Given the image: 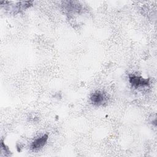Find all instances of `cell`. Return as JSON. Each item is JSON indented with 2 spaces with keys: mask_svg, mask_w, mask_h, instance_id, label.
<instances>
[{
  "mask_svg": "<svg viewBox=\"0 0 157 157\" xmlns=\"http://www.w3.org/2000/svg\"><path fill=\"white\" fill-rule=\"evenodd\" d=\"M107 99V98L105 94L100 91H96L90 97L91 102L96 105H100L105 103Z\"/></svg>",
  "mask_w": 157,
  "mask_h": 157,
  "instance_id": "1",
  "label": "cell"
},
{
  "mask_svg": "<svg viewBox=\"0 0 157 157\" xmlns=\"http://www.w3.org/2000/svg\"><path fill=\"white\" fill-rule=\"evenodd\" d=\"M129 82L131 84L136 87H139L140 86H145L149 85V79H145L141 77L137 76H131L129 77Z\"/></svg>",
  "mask_w": 157,
  "mask_h": 157,
  "instance_id": "2",
  "label": "cell"
},
{
  "mask_svg": "<svg viewBox=\"0 0 157 157\" xmlns=\"http://www.w3.org/2000/svg\"><path fill=\"white\" fill-rule=\"evenodd\" d=\"M48 135L47 134H44L42 137L36 139L31 145V147L33 149H39L42 147H43L45 144H46L47 139H48Z\"/></svg>",
  "mask_w": 157,
  "mask_h": 157,
  "instance_id": "3",
  "label": "cell"
}]
</instances>
